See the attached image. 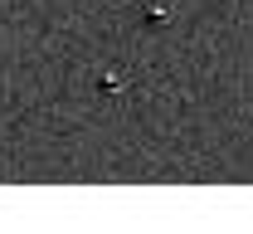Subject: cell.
Instances as JSON below:
<instances>
[{
  "label": "cell",
  "mask_w": 253,
  "mask_h": 234,
  "mask_svg": "<svg viewBox=\"0 0 253 234\" xmlns=\"http://www.w3.org/2000/svg\"><path fill=\"white\" fill-rule=\"evenodd\" d=\"M102 93H107V98L126 93V73H107V78H102Z\"/></svg>",
  "instance_id": "6da1fadb"
}]
</instances>
